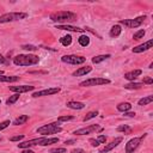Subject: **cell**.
Here are the masks:
<instances>
[{
	"label": "cell",
	"instance_id": "obj_34",
	"mask_svg": "<svg viewBox=\"0 0 153 153\" xmlns=\"http://www.w3.org/2000/svg\"><path fill=\"white\" fill-rule=\"evenodd\" d=\"M50 153H66V148H52Z\"/></svg>",
	"mask_w": 153,
	"mask_h": 153
},
{
	"label": "cell",
	"instance_id": "obj_21",
	"mask_svg": "<svg viewBox=\"0 0 153 153\" xmlns=\"http://www.w3.org/2000/svg\"><path fill=\"white\" fill-rule=\"evenodd\" d=\"M132 109V104L128 103V102H125V103H120L117 105V110L122 111V113H126V111H129Z\"/></svg>",
	"mask_w": 153,
	"mask_h": 153
},
{
	"label": "cell",
	"instance_id": "obj_26",
	"mask_svg": "<svg viewBox=\"0 0 153 153\" xmlns=\"http://www.w3.org/2000/svg\"><path fill=\"white\" fill-rule=\"evenodd\" d=\"M141 86H142L141 83H129V84L125 85V89H127V90H138Z\"/></svg>",
	"mask_w": 153,
	"mask_h": 153
},
{
	"label": "cell",
	"instance_id": "obj_27",
	"mask_svg": "<svg viewBox=\"0 0 153 153\" xmlns=\"http://www.w3.org/2000/svg\"><path fill=\"white\" fill-rule=\"evenodd\" d=\"M153 102V96H147L145 98H141L139 100V105H147L150 103H152Z\"/></svg>",
	"mask_w": 153,
	"mask_h": 153
},
{
	"label": "cell",
	"instance_id": "obj_29",
	"mask_svg": "<svg viewBox=\"0 0 153 153\" xmlns=\"http://www.w3.org/2000/svg\"><path fill=\"white\" fill-rule=\"evenodd\" d=\"M145 34H146V31L145 30H139V31H136L134 35H133V38L134 39H140V38H144V36H145Z\"/></svg>",
	"mask_w": 153,
	"mask_h": 153
},
{
	"label": "cell",
	"instance_id": "obj_16",
	"mask_svg": "<svg viewBox=\"0 0 153 153\" xmlns=\"http://www.w3.org/2000/svg\"><path fill=\"white\" fill-rule=\"evenodd\" d=\"M142 73V71L141 69H134V71H132V72H128L125 74V78L127 80H130V81H134L139 75H141Z\"/></svg>",
	"mask_w": 153,
	"mask_h": 153
},
{
	"label": "cell",
	"instance_id": "obj_13",
	"mask_svg": "<svg viewBox=\"0 0 153 153\" xmlns=\"http://www.w3.org/2000/svg\"><path fill=\"white\" fill-rule=\"evenodd\" d=\"M122 140H123V138H116L114 141H111L110 142V144H108L104 148H102L100 150V153H107V152H109V151H111V150H113V148H115V147H117L120 144H121V142H122Z\"/></svg>",
	"mask_w": 153,
	"mask_h": 153
},
{
	"label": "cell",
	"instance_id": "obj_36",
	"mask_svg": "<svg viewBox=\"0 0 153 153\" xmlns=\"http://www.w3.org/2000/svg\"><path fill=\"white\" fill-rule=\"evenodd\" d=\"M97 140L99 141V144H105V141H107V136L105 135H99L97 138Z\"/></svg>",
	"mask_w": 153,
	"mask_h": 153
},
{
	"label": "cell",
	"instance_id": "obj_10",
	"mask_svg": "<svg viewBox=\"0 0 153 153\" xmlns=\"http://www.w3.org/2000/svg\"><path fill=\"white\" fill-rule=\"evenodd\" d=\"M57 92H60V87H50V89H46V90H42V91L34 92L33 97L37 98V97H43V96H50V95H55Z\"/></svg>",
	"mask_w": 153,
	"mask_h": 153
},
{
	"label": "cell",
	"instance_id": "obj_38",
	"mask_svg": "<svg viewBox=\"0 0 153 153\" xmlns=\"http://www.w3.org/2000/svg\"><path fill=\"white\" fill-rule=\"evenodd\" d=\"M23 139H24V135H17V136H12L10 140H11V141H20Z\"/></svg>",
	"mask_w": 153,
	"mask_h": 153
},
{
	"label": "cell",
	"instance_id": "obj_42",
	"mask_svg": "<svg viewBox=\"0 0 153 153\" xmlns=\"http://www.w3.org/2000/svg\"><path fill=\"white\" fill-rule=\"evenodd\" d=\"M125 116H127V117H134L135 116V113H128V111H126Z\"/></svg>",
	"mask_w": 153,
	"mask_h": 153
},
{
	"label": "cell",
	"instance_id": "obj_8",
	"mask_svg": "<svg viewBox=\"0 0 153 153\" xmlns=\"http://www.w3.org/2000/svg\"><path fill=\"white\" fill-rule=\"evenodd\" d=\"M61 61L65 64H69V65H80L84 64L86 61V57L84 56H77V55H64L61 57Z\"/></svg>",
	"mask_w": 153,
	"mask_h": 153
},
{
	"label": "cell",
	"instance_id": "obj_1",
	"mask_svg": "<svg viewBox=\"0 0 153 153\" xmlns=\"http://www.w3.org/2000/svg\"><path fill=\"white\" fill-rule=\"evenodd\" d=\"M59 142V138H38V139H33V140H29L25 142H20L18 144L19 148H29L31 146H49V145H53V144H57Z\"/></svg>",
	"mask_w": 153,
	"mask_h": 153
},
{
	"label": "cell",
	"instance_id": "obj_33",
	"mask_svg": "<svg viewBox=\"0 0 153 153\" xmlns=\"http://www.w3.org/2000/svg\"><path fill=\"white\" fill-rule=\"evenodd\" d=\"M73 118H74L73 116H60L57 118V121L59 122H64V121H71V120H73Z\"/></svg>",
	"mask_w": 153,
	"mask_h": 153
},
{
	"label": "cell",
	"instance_id": "obj_32",
	"mask_svg": "<svg viewBox=\"0 0 153 153\" xmlns=\"http://www.w3.org/2000/svg\"><path fill=\"white\" fill-rule=\"evenodd\" d=\"M22 49H25V50H31V52H34V50H36L37 48L35 46H31V44H23L22 46Z\"/></svg>",
	"mask_w": 153,
	"mask_h": 153
},
{
	"label": "cell",
	"instance_id": "obj_39",
	"mask_svg": "<svg viewBox=\"0 0 153 153\" xmlns=\"http://www.w3.org/2000/svg\"><path fill=\"white\" fill-rule=\"evenodd\" d=\"M8 61L6 60V57H4L1 54H0V65H7Z\"/></svg>",
	"mask_w": 153,
	"mask_h": 153
},
{
	"label": "cell",
	"instance_id": "obj_4",
	"mask_svg": "<svg viewBox=\"0 0 153 153\" xmlns=\"http://www.w3.org/2000/svg\"><path fill=\"white\" fill-rule=\"evenodd\" d=\"M62 130L57 122H53V123H49V125H44L42 127H39L37 129V133L38 134H42V135H49V134H57Z\"/></svg>",
	"mask_w": 153,
	"mask_h": 153
},
{
	"label": "cell",
	"instance_id": "obj_14",
	"mask_svg": "<svg viewBox=\"0 0 153 153\" xmlns=\"http://www.w3.org/2000/svg\"><path fill=\"white\" fill-rule=\"evenodd\" d=\"M153 46V39H150L147 41V42L145 43H142L135 48H133V53H142V52H146V50H148L150 48H152Z\"/></svg>",
	"mask_w": 153,
	"mask_h": 153
},
{
	"label": "cell",
	"instance_id": "obj_2",
	"mask_svg": "<svg viewBox=\"0 0 153 153\" xmlns=\"http://www.w3.org/2000/svg\"><path fill=\"white\" fill-rule=\"evenodd\" d=\"M39 62V57L33 54H19L13 57V64L17 66H34Z\"/></svg>",
	"mask_w": 153,
	"mask_h": 153
},
{
	"label": "cell",
	"instance_id": "obj_31",
	"mask_svg": "<svg viewBox=\"0 0 153 153\" xmlns=\"http://www.w3.org/2000/svg\"><path fill=\"white\" fill-rule=\"evenodd\" d=\"M130 130H132V128L128 126H120L117 128V132H122V133H130Z\"/></svg>",
	"mask_w": 153,
	"mask_h": 153
},
{
	"label": "cell",
	"instance_id": "obj_23",
	"mask_svg": "<svg viewBox=\"0 0 153 153\" xmlns=\"http://www.w3.org/2000/svg\"><path fill=\"white\" fill-rule=\"evenodd\" d=\"M78 42H79V44H80L81 47H87V46L90 44V38H89V36L83 35V36H80V37L78 38Z\"/></svg>",
	"mask_w": 153,
	"mask_h": 153
},
{
	"label": "cell",
	"instance_id": "obj_24",
	"mask_svg": "<svg viewBox=\"0 0 153 153\" xmlns=\"http://www.w3.org/2000/svg\"><path fill=\"white\" fill-rule=\"evenodd\" d=\"M59 41H60V43L62 44V46L67 47V46H69L71 43H72V36H71V35L64 36V37H61V38H60Z\"/></svg>",
	"mask_w": 153,
	"mask_h": 153
},
{
	"label": "cell",
	"instance_id": "obj_9",
	"mask_svg": "<svg viewBox=\"0 0 153 153\" xmlns=\"http://www.w3.org/2000/svg\"><path fill=\"white\" fill-rule=\"evenodd\" d=\"M146 135H142L140 138H134V139H130L127 145H126V153H134L136 151V148L140 146L142 139H144Z\"/></svg>",
	"mask_w": 153,
	"mask_h": 153
},
{
	"label": "cell",
	"instance_id": "obj_44",
	"mask_svg": "<svg viewBox=\"0 0 153 153\" xmlns=\"http://www.w3.org/2000/svg\"><path fill=\"white\" fill-rule=\"evenodd\" d=\"M20 153H34V151H31V150H24V151H22V152H20Z\"/></svg>",
	"mask_w": 153,
	"mask_h": 153
},
{
	"label": "cell",
	"instance_id": "obj_11",
	"mask_svg": "<svg viewBox=\"0 0 153 153\" xmlns=\"http://www.w3.org/2000/svg\"><path fill=\"white\" fill-rule=\"evenodd\" d=\"M96 130H102L99 128L98 125H92V126H89V127H85V128H80V129H77L74 132L75 135H86V134H91L93 133Z\"/></svg>",
	"mask_w": 153,
	"mask_h": 153
},
{
	"label": "cell",
	"instance_id": "obj_46",
	"mask_svg": "<svg viewBox=\"0 0 153 153\" xmlns=\"http://www.w3.org/2000/svg\"><path fill=\"white\" fill-rule=\"evenodd\" d=\"M1 140H3V139H1V138H0V141H1Z\"/></svg>",
	"mask_w": 153,
	"mask_h": 153
},
{
	"label": "cell",
	"instance_id": "obj_20",
	"mask_svg": "<svg viewBox=\"0 0 153 153\" xmlns=\"http://www.w3.org/2000/svg\"><path fill=\"white\" fill-rule=\"evenodd\" d=\"M121 33H122V29H121V26H120V25H114L113 28L110 29V33H109V35H110L111 37H118V36L121 35Z\"/></svg>",
	"mask_w": 153,
	"mask_h": 153
},
{
	"label": "cell",
	"instance_id": "obj_25",
	"mask_svg": "<svg viewBox=\"0 0 153 153\" xmlns=\"http://www.w3.org/2000/svg\"><path fill=\"white\" fill-rule=\"evenodd\" d=\"M110 56H111L110 54H105V55H98V56H95V57H92V62H93V64H100L102 61H104V60L109 59Z\"/></svg>",
	"mask_w": 153,
	"mask_h": 153
},
{
	"label": "cell",
	"instance_id": "obj_19",
	"mask_svg": "<svg viewBox=\"0 0 153 153\" xmlns=\"http://www.w3.org/2000/svg\"><path fill=\"white\" fill-rule=\"evenodd\" d=\"M20 78L17 75H4V74H0V83H15V81H18Z\"/></svg>",
	"mask_w": 153,
	"mask_h": 153
},
{
	"label": "cell",
	"instance_id": "obj_3",
	"mask_svg": "<svg viewBox=\"0 0 153 153\" xmlns=\"http://www.w3.org/2000/svg\"><path fill=\"white\" fill-rule=\"evenodd\" d=\"M50 19L53 22H68V20H77V15L68 11H59L50 15Z\"/></svg>",
	"mask_w": 153,
	"mask_h": 153
},
{
	"label": "cell",
	"instance_id": "obj_12",
	"mask_svg": "<svg viewBox=\"0 0 153 153\" xmlns=\"http://www.w3.org/2000/svg\"><path fill=\"white\" fill-rule=\"evenodd\" d=\"M35 89V86L31 85H19V86H10V90L13 91L16 93H23V92H29V91H33Z\"/></svg>",
	"mask_w": 153,
	"mask_h": 153
},
{
	"label": "cell",
	"instance_id": "obj_22",
	"mask_svg": "<svg viewBox=\"0 0 153 153\" xmlns=\"http://www.w3.org/2000/svg\"><path fill=\"white\" fill-rule=\"evenodd\" d=\"M29 120V116L28 115H20L19 117H17L15 121H13V125L15 126H19V125H24L25 122Z\"/></svg>",
	"mask_w": 153,
	"mask_h": 153
},
{
	"label": "cell",
	"instance_id": "obj_7",
	"mask_svg": "<svg viewBox=\"0 0 153 153\" xmlns=\"http://www.w3.org/2000/svg\"><path fill=\"white\" fill-rule=\"evenodd\" d=\"M145 19H146L145 16H140V17L134 18V19H122V20H120V24L125 25L127 28H138L144 23Z\"/></svg>",
	"mask_w": 153,
	"mask_h": 153
},
{
	"label": "cell",
	"instance_id": "obj_37",
	"mask_svg": "<svg viewBox=\"0 0 153 153\" xmlns=\"http://www.w3.org/2000/svg\"><path fill=\"white\" fill-rule=\"evenodd\" d=\"M90 142H91V145H92L93 147H97V146L100 145V144H99V141H98L97 139H90Z\"/></svg>",
	"mask_w": 153,
	"mask_h": 153
},
{
	"label": "cell",
	"instance_id": "obj_43",
	"mask_svg": "<svg viewBox=\"0 0 153 153\" xmlns=\"http://www.w3.org/2000/svg\"><path fill=\"white\" fill-rule=\"evenodd\" d=\"M65 144H66V145H73V144H75V141H74V140H67Z\"/></svg>",
	"mask_w": 153,
	"mask_h": 153
},
{
	"label": "cell",
	"instance_id": "obj_45",
	"mask_svg": "<svg viewBox=\"0 0 153 153\" xmlns=\"http://www.w3.org/2000/svg\"><path fill=\"white\" fill-rule=\"evenodd\" d=\"M0 74H4V72H1V71H0Z\"/></svg>",
	"mask_w": 153,
	"mask_h": 153
},
{
	"label": "cell",
	"instance_id": "obj_5",
	"mask_svg": "<svg viewBox=\"0 0 153 153\" xmlns=\"http://www.w3.org/2000/svg\"><path fill=\"white\" fill-rule=\"evenodd\" d=\"M28 17V13L24 12H10L0 16V23H10V22H16V20L25 19Z\"/></svg>",
	"mask_w": 153,
	"mask_h": 153
},
{
	"label": "cell",
	"instance_id": "obj_47",
	"mask_svg": "<svg viewBox=\"0 0 153 153\" xmlns=\"http://www.w3.org/2000/svg\"><path fill=\"white\" fill-rule=\"evenodd\" d=\"M0 104H1V100H0Z\"/></svg>",
	"mask_w": 153,
	"mask_h": 153
},
{
	"label": "cell",
	"instance_id": "obj_40",
	"mask_svg": "<svg viewBox=\"0 0 153 153\" xmlns=\"http://www.w3.org/2000/svg\"><path fill=\"white\" fill-rule=\"evenodd\" d=\"M153 83V79L151 78V77H146V78H144V84H148V85H151Z\"/></svg>",
	"mask_w": 153,
	"mask_h": 153
},
{
	"label": "cell",
	"instance_id": "obj_28",
	"mask_svg": "<svg viewBox=\"0 0 153 153\" xmlns=\"http://www.w3.org/2000/svg\"><path fill=\"white\" fill-rule=\"evenodd\" d=\"M19 96H20V93H16V95H13V96H11L7 100H6V104L7 105H12V104H15L16 102L19 99Z\"/></svg>",
	"mask_w": 153,
	"mask_h": 153
},
{
	"label": "cell",
	"instance_id": "obj_30",
	"mask_svg": "<svg viewBox=\"0 0 153 153\" xmlns=\"http://www.w3.org/2000/svg\"><path fill=\"white\" fill-rule=\"evenodd\" d=\"M97 115H98V111H91V113H89V114L84 117V121L86 122V121H89V120H91V118H95Z\"/></svg>",
	"mask_w": 153,
	"mask_h": 153
},
{
	"label": "cell",
	"instance_id": "obj_41",
	"mask_svg": "<svg viewBox=\"0 0 153 153\" xmlns=\"http://www.w3.org/2000/svg\"><path fill=\"white\" fill-rule=\"evenodd\" d=\"M72 153H85V151L83 148H75L72 151Z\"/></svg>",
	"mask_w": 153,
	"mask_h": 153
},
{
	"label": "cell",
	"instance_id": "obj_17",
	"mask_svg": "<svg viewBox=\"0 0 153 153\" xmlns=\"http://www.w3.org/2000/svg\"><path fill=\"white\" fill-rule=\"evenodd\" d=\"M91 71H92V67H90V66H86V67H81L79 69H77L75 72H73V75L74 77H81V75H86L89 74Z\"/></svg>",
	"mask_w": 153,
	"mask_h": 153
},
{
	"label": "cell",
	"instance_id": "obj_15",
	"mask_svg": "<svg viewBox=\"0 0 153 153\" xmlns=\"http://www.w3.org/2000/svg\"><path fill=\"white\" fill-rule=\"evenodd\" d=\"M56 29L66 30V31H73V33H84L85 31V29L73 26V25H56Z\"/></svg>",
	"mask_w": 153,
	"mask_h": 153
},
{
	"label": "cell",
	"instance_id": "obj_18",
	"mask_svg": "<svg viewBox=\"0 0 153 153\" xmlns=\"http://www.w3.org/2000/svg\"><path fill=\"white\" fill-rule=\"evenodd\" d=\"M67 108L69 109H74V110H80V109H84L85 108V104L81 103V102H75V100H71L66 104Z\"/></svg>",
	"mask_w": 153,
	"mask_h": 153
},
{
	"label": "cell",
	"instance_id": "obj_6",
	"mask_svg": "<svg viewBox=\"0 0 153 153\" xmlns=\"http://www.w3.org/2000/svg\"><path fill=\"white\" fill-rule=\"evenodd\" d=\"M105 84H110L109 79H105V78H91V79H87L85 81H81V83L79 84V86L86 87V86H97V85H105Z\"/></svg>",
	"mask_w": 153,
	"mask_h": 153
},
{
	"label": "cell",
	"instance_id": "obj_35",
	"mask_svg": "<svg viewBox=\"0 0 153 153\" xmlns=\"http://www.w3.org/2000/svg\"><path fill=\"white\" fill-rule=\"evenodd\" d=\"M8 126H10V121H8V120L1 122V123H0V130H3V129H5V128H7Z\"/></svg>",
	"mask_w": 153,
	"mask_h": 153
}]
</instances>
